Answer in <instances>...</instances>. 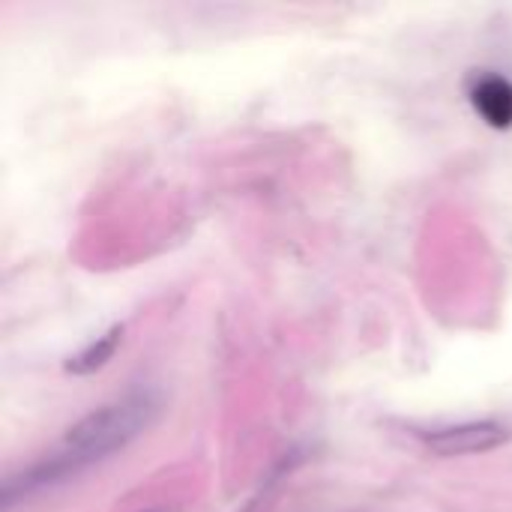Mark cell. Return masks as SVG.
<instances>
[{
  "label": "cell",
  "instance_id": "6da1fadb",
  "mask_svg": "<svg viewBox=\"0 0 512 512\" xmlns=\"http://www.w3.org/2000/svg\"><path fill=\"white\" fill-rule=\"evenodd\" d=\"M153 411L156 408L150 396H126L90 411L66 432V459L75 465L105 459L123 450L132 438H138L147 429Z\"/></svg>",
  "mask_w": 512,
  "mask_h": 512
},
{
  "label": "cell",
  "instance_id": "7a4b0ae2",
  "mask_svg": "<svg viewBox=\"0 0 512 512\" xmlns=\"http://www.w3.org/2000/svg\"><path fill=\"white\" fill-rule=\"evenodd\" d=\"M507 429L501 423H462V426H447V429H435L432 435H426V447L444 459L453 456H477V453H489L498 450L507 441Z\"/></svg>",
  "mask_w": 512,
  "mask_h": 512
},
{
  "label": "cell",
  "instance_id": "3957f363",
  "mask_svg": "<svg viewBox=\"0 0 512 512\" xmlns=\"http://www.w3.org/2000/svg\"><path fill=\"white\" fill-rule=\"evenodd\" d=\"M468 99L483 123H489L492 129L512 126V81L507 75L492 69L474 72L468 81Z\"/></svg>",
  "mask_w": 512,
  "mask_h": 512
},
{
  "label": "cell",
  "instance_id": "277c9868",
  "mask_svg": "<svg viewBox=\"0 0 512 512\" xmlns=\"http://www.w3.org/2000/svg\"><path fill=\"white\" fill-rule=\"evenodd\" d=\"M120 339H123V330H120V327L108 330L105 336H99L96 342H90L81 354H75V357L66 363V372H72V375H90V372L102 369V366L114 357Z\"/></svg>",
  "mask_w": 512,
  "mask_h": 512
}]
</instances>
